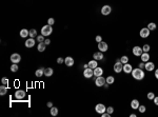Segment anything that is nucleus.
Masks as SVG:
<instances>
[{
    "mask_svg": "<svg viewBox=\"0 0 158 117\" xmlns=\"http://www.w3.org/2000/svg\"><path fill=\"white\" fill-rule=\"evenodd\" d=\"M153 100H154V103H155L156 106H158V96H155Z\"/></svg>",
    "mask_w": 158,
    "mask_h": 117,
    "instance_id": "37998d69",
    "label": "nucleus"
},
{
    "mask_svg": "<svg viewBox=\"0 0 158 117\" xmlns=\"http://www.w3.org/2000/svg\"><path fill=\"white\" fill-rule=\"evenodd\" d=\"M93 58H94L95 60H97V61H98V60H102L103 59V53L100 51L96 52V53L93 54Z\"/></svg>",
    "mask_w": 158,
    "mask_h": 117,
    "instance_id": "f3484780",
    "label": "nucleus"
},
{
    "mask_svg": "<svg viewBox=\"0 0 158 117\" xmlns=\"http://www.w3.org/2000/svg\"><path fill=\"white\" fill-rule=\"evenodd\" d=\"M139 106H140V103H139V101L137 99H133L132 101H131V108H132L133 110H137V109L139 108Z\"/></svg>",
    "mask_w": 158,
    "mask_h": 117,
    "instance_id": "aec40b11",
    "label": "nucleus"
},
{
    "mask_svg": "<svg viewBox=\"0 0 158 117\" xmlns=\"http://www.w3.org/2000/svg\"><path fill=\"white\" fill-rule=\"evenodd\" d=\"M105 80H107V83H109V84H112V83L115 82V78H114V76H107V78H105Z\"/></svg>",
    "mask_w": 158,
    "mask_h": 117,
    "instance_id": "c85d7f7f",
    "label": "nucleus"
},
{
    "mask_svg": "<svg viewBox=\"0 0 158 117\" xmlns=\"http://www.w3.org/2000/svg\"><path fill=\"white\" fill-rule=\"evenodd\" d=\"M46 106L51 109V108H52V106H53V102H52V101H48V103H46Z\"/></svg>",
    "mask_w": 158,
    "mask_h": 117,
    "instance_id": "a18cd8bd",
    "label": "nucleus"
},
{
    "mask_svg": "<svg viewBox=\"0 0 158 117\" xmlns=\"http://www.w3.org/2000/svg\"><path fill=\"white\" fill-rule=\"evenodd\" d=\"M95 111H96L98 114H102L103 112H105L107 111V108H105V106L104 104H102V103H98V104H96V106H95Z\"/></svg>",
    "mask_w": 158,
    "mask_h": 117,
    "instance_id": "0eeeda50",
    "label": "nucleus"
},
{
    "mask_svg": "<svg viewBox=\"0 0 158 117\" xmlns=\"http://www.w3.org/2000/svg\"><path fill=\"white\" fill-rule=\"evenodd\" d=\"M155 78L158 79V69L157 70H155Z\"/></svg>",
    "mask_w": 158,
    "mask_h": 117,
    "instance_id": "de8ad7c7",
    "label": "nucleus"
},
{
    "mask_svg": "<svg viewBox=\"0 0 158 117\" xmlns=\"http://www.w3.org/2000/svg\"><path fill=\"white\" fill-rule=\"evenodd\" d=\"M130 116H131V117H136V114H131Z\"/></svg>",
    "mask_w": 158,
    "mask_h": 117,
    "instance_id": "3c124183",
    "label": "nucleus"
},
{
    "mask_svg": "<svg viewBox=\"0 0 158 117\" xmlns=\"http://www.w3.org/2000/svg\"><path fill=\"white\" fill-rule=\"evenodd\" d=\"M103 87H104V88H105V89H107V88H109V83H105V84H104V85H103Z\"/></svg>",
    "mask_w": 158,
    "mask_h": 117,
    "instance_id": "09e8293b",
    "label": "nucleus"
},
{
    "mask_svg": "<svg viewBox=\"0 0 158 117\" xmlns=\"http://www.w3.org/2000/svg\"><path fill=\"white\" fill-rule=\"evenodd\" d=\"M50 112H51V115H52V116H57L59 111H58V109H57V108L52 106V108H51V110H50Z\"/></svg>",
    "mask_w": 158,
    "mask_h": 117,
    "instance_id": "bb28decb",
    "label": "nucleus"
},
{
    "mask_svg": "<svg viewBox=\"0 0 158 117\" xmlns=\"http://www.w3.org/2000/svg\"><path fill=\"white\" fill-rule=\"evenodd\" d=\"M29 36L31 37V38L37 37V31H36L35 29H32V30H29Z\"/></svg>",
    "mask_w": 158,
    "mask_h": 117,
    "instance_id": "c756f323",
    "label": "nucleus"
},
{
    "mask_svg": "<svg viewBox=\"0 0 158 117\" xmlns=\"http://www.w3.org/2000/svg\"><path fill=\"white\" fill-rule=\"evenodd\" d=\"M144 66H145V63H144V62H140V63L138 64V68L143 69V68H144Z\"/></svg>",
    "mask_w": 158,
    "mask_h": 117,
    "instance_id": "c03bdc74",
    "label": "nucleus"
},
{
    "mask_svg": "<svg viewBox=\"0 0 158 117\" xmlns=\"http://www.w3.org/2000/svg\"><path fill=\"white\" fill-rule=\"evenodd\" d=\"M83 68H84V69L88 68V63H85V64H84V66H83Z\"/></svg>",
    "mask_w": 158,
    "mask_h": 117,
    "instance_id": "8fccbe9b",
    "label": "nucleus"
},
{
    "mask_svg": "<svg viewBox=\"0 0 158 117\" xmlns=\"http://www.w3.org/2000/svg\"><path fill=\"white\" fill-rule=\"evenodd\" d=\"M107 113H110V114L112 115V113L114 112V108H113V106H107Z\"/></svg>",
    "mask_w": 158,
    "mask_h": 117,
    "instance_id": "58836bf2",
    "label": "nucleus"
},
{
    "mask_svg": "<svg viewBox=\"0 0 158 117\" xmlns=\"http://www.w3.org/2000/svg\"><path fill=\"white\" fill-rule=\"evenodd\" d=\"M132 52H133V54H134L135 56L139 57V56L142 55L143 50H142V48H140V47H138V45H136V47L133 48V51H132Z\"/></svg>",
    "mask_w": 158,
    "mask_h": 117,
    "instance_id": "9b49d317",
    "label": "nucleus"
},
{
    "mask_svg": "<svg viewBox=\"0 0 158 117\" xmlns=\"http://www.w3.org/2000/svg\"><path fill=\"white\" fill-rule=\"evenodd\" d=\"M88 68L93 69V70H94L95 68H97V66H98V63H97V60H95V59L91 60V61L88 62Z\"/></svg>",
    "mask_w": 158,
    "mask_h": 117,
    "instance_id": "5701e85b",
    "label": "nucleus"
},
{
    "mask_svg": "<svg viewBox=\"0 0 158 117\" xmlns=\"http://www.w3.org/2000/svg\"><path fill=\"white\" fill-rule=\"evenodd\" d=\"M114 71H115L116 73H120L123 71V63L120 61V59L116 60L115 64H114Z\"/></svg>",
    "mask_w": 158,
    "mask_h": 117,
    "instance_id": "7ed1b4c3",
    "label": "nucleus"
},
{
    "mask_svg": "<svg viewBox=\"0 0 158 117\" xmlns=\"http://www.w3.org/2000/svg\"><path fill=\"white\" fill-rule=\"evenodd\" d=\"M120 61H121L123 64L128 63V62H129V57H128V56H122V57L120 58Z\"/></svg>",
    "mask_w": 158,
    "mask_h": 117,
    "instance_id": "473e14b6",
    "label": "nucleus"
},
{
    "mask_svg": "<svg viewBox=\"0 0 158 117\" xmlns=\"http://www.w3.org/2000/svg\"><path fill=\"white\" fill-rule=\"evenodd\" d=\"M11 71L14 72V73L18 71V66H17V63H13L12 64V66H11Z\"/></svg>",
    "mask_w": 158,
    "mask_h": 117,
    "instance_id": "72a5a7b5",
    "label": "nucleus"
},
{
    "mask_svg": "<svg viewBox=\"0 0 158 117\" xmlns=\"http://www.w3.org/2000/svg\"><path fill=\"white\" fill-rule=\"evenodd\" d=\"M105 83H107V80H105L104 77L99 76V77H96V78H95V84H96L97 87H103Z\"/></svg>",
    "mask_w": 158,
    "mask_h": 117,
    "instance_id": "20e7f679",
    "label": "nucleus"
},
{
    "mask_svg": "<svg viewBox=\"0 0 158 117\" xmlns=\"http://www.w3.org/2000/svg\"><path fill=\"white\" fill-rule=\"evenodd\" d=\"M35 43H36V41H35V39L34 38H31V37H29V39H27L26 41H25V47L26 48H33L34 45H35Z\"/></svg>",
    "mask_w": 158,
    "mask_h": 117,
    "instance_id": "dca6fc26",
    "label": "nucleus"
},
{
    "mask_svg": "<svg viewBox=\"0 0 158 117\" xmlns=\"http://www.w3.org/2000/svg\"><path fill=\"white\" fill-rule=\"evenodd\" d=\"M54 23H55V19H54V18H48V24L53 26Z\"/></svg>",
    "mask_w": 158,
    "mask_h": 117,
    "instance_id": "4c0bfd02",
    "label": "nucleus"
},
{
    "mask_svg": "<svg viewBox=\"0 0 158 117\" xmlns=\"http://www.w3.org/2000/svg\"><path fill=\"white\" fill-rule=\"evenodd\" d=\"M44 70H45L44 68H39V69H38V70L35 72L36 77H41V76H43V75H44Z\"/></svg>",
    "mask_w": 158,
    "mask_h": 117,
    "instance_id": "4be33fe9",
    "label": "nucleus"
},
{
    "mask_svg": "<svg viewBox=\"0 0 158 117\" xmlns=\"http://www.w3.org/2000/svg\"><path fill=\"white\" fill-rule=\"evenodd\" d=\"M53 73H54V70H53L52 68H46L45 70H44V76L51 77L53 75Z\"/></svg>",
    "mask_w": 158,
    "mask_h": 117,
    "instance_id": "412c9836",
    "label": "nucleus"
},
{
    "mask_svg": "<svg viewBox=\"0 0 158 117\" xmlns=\"http://www.w3.org/2000/svg\"><path fill=\"white\" fill-rule=\"evenodd\" d=\"M132 71H133V66H131L129 62L123 64V72L125 73V74H130V73H132Z\"/></svg>",
    "mask_w": 158,
    "mask_h": 117,
    "instance_id": "2eb2a0df",
    "label": "nucleus"
},
{
    "mask_svg": "<svg viewBox=\"0 0 158 117\" xmlns=\"http://www.w3.org/2000/svg\"><path fill=\"white\" fill-rule=\"evenodd\" d=\"M1 82H2V84L7 85V83H8V79L6 78V77H3V78L1 79Z\"/></svg>",
    "mask_w": 158,
    "mask_h": 117,
    "instance_id": "e433bc0d",
    "label": "nucleus"
},
{
    "mask_svg": "<svg viewBox=\"0 0 158 117\" xmlns=\"http://www.w3.org/2000/svg\"><path fill=\"white\" fill-rule=\"evenodd\" d=\"M147 99L153 100L154 97H155V94H154L153 92H149V93H147Z\"/></svg>",
    "mask_w": 158,
    "mask_h": 117,
    "instance_id": "f704fd0d",
    "label": "nucleus"
},
{
    "mask_svg": "<svg viewBox=\"0 0 158 117\" xmlns=\"http://www.w3.org/2000/svg\"><path fill=\"white\" fill-rule=\"evenodd\" d=\"M142 50L143 52H147V53H149V51L151 50V47H150V44H147V43H145V44H143L142 47Z\"/></svg>",
    "mask_w": 158,
    "mask_h": 117,
    "instance_id": "7c9ffc66",
    "label": "nucleus"
},
{
    "mask_svg": "<svg viewBox=\"0 0 158 117\" xmlns=\"http://www.w3.org/2000/svg\"><path fill=\"white\" fill-rule=\"evenodd\" d=\"M50 43H51V40H50V39H45V40H44V44H45V45L50 44Z\"/></svg>",
    "mask_w": 158,
    "mask_h": 117,
    "instance_id": "49530a36",
    "label": "nucleus"
},
{
    "mask_svg": "<svg viewBox=\"0 0 158 117\" xmlns=\"http://www.w3.org/2000/svg\"><path fill=\"white\" fill-rule=\"evenodd\" d=\"M95 40H96V42H100V41H102V37L101 36H96Z\"/></svg>",
    "mask_w": 158,
    "mask_h": 117,
    "instance_id": "79ce46f5",
    "label": "nucleus"
},
{
    "mask_svg": "<svg viewBox=\"0 0 158 117\" xmlns=\"http://www.w3.org/2000/svg\"><path fill=\"white\" fill-rule=\"evenodd\" d=\"M150 32H151V31H150L147 28H143V29H141L140 30L139 35H140L141 38H147V37L150 36Z\"/></svg>",
    "mask_w": 158,
    "mask_h": 117,
    "instance_id": "1a4fd4ad",
    "label": "nucleus"
},
{
    "mask_svg": "<svg viewBox=\"0 0 158 117\" xmlns=\"http://www.w3.org/2000/svg\"><path fill=\"white\" fill-rule=\"evenodd\" d=\"M52 33H53V28H52V26H50V24H46V26H42V29H41V35H43L44 37L50 36Z\"/></svg>",
    "mask_w": 158,
    "mask_h": 117,
    "instance_id": "f03ea898",
    "label": "nucleus"
},
{
    "mask_svg": "<svg viewBox=\"0 0 158 117\" xmlns=\"http://www.w3.org/2000/svg\"><path fill=\"white\" fill-rule=\"evenodd\" d=\"M140 57H141V61L144 62V63L147 61H150V54L147 53V52H143L142 55H141Z\"/></svg>",
    "mask_w": 158,
    "mask_h": 117,
    "instance_id": "a211bd4d",
    "label": "nucleus"
},
{
    "mask_svg": "<svg viewBox=\"0 0 158 117\" xmlns=\"http://www.w3.org/2000/svg\"><path fill=\"white\" fill-rule=\"evenodd\" d=\"M63 62H64V59H63V58H61V57L57 58V63L58 64H61V63H63Z\"/></svg>",
    "mask_w": 158,
    "mask_h": 117,
    "instance_id": "ea45409f",
    "label": "nucleus"
},
{
    "mask_svg": "<svg viewBox=\"0 0 158 117\" xmlns=\"http://www.w3.org/2000/svg\"><path fill=\"white\" fill-rule=\"evenodd\" d=\"M147 28L149 29L150 31H155V30H156V28H157V26H156L155 22H150V23L147 24Z\"/></svg>",
    "mask_w": 158,
    "mask_h": 117,
    "instance_id": "cd10ccee",
    "label": "nucleus"
},
{
    "mask_svg": "<svg viewBox=\"0 0 158 117\" xmlns=\"http://www.w3.org/2000/svg\"><path fill=\"white\" fill-rule=\"evenodd\" d=\"M98 50L100 52H102V53H104V52H107L109 50V45L104 41H100V42H98Z\"/></svg>",
    "mask_w": 158,
    "mask_h": 117,
    "instance_id": "39448f33",
    "label": "nucleus"
},
{
    "mask_svg": "<svg viewBox=\"0 0 158 117\" xmlns=\"http://www.w3.org/2000/svg\"><path fill=\"white\" fill-rule=\"evenodd\" d=\"M6 92H7V87H6V85H4V84H2L1 87H0V95H1V96L5 95Z\"/></svg>",
    "mask_w": 158,
    "mask_h": 117,
    "instance_id": "393cba45",
    "label": "nucleus"
},
{
    "mask_svg": "<svg viewBox=\"0 0 158 117\" xmlns=\"http://www.w3.org/2000/svg\"><path fill=\"white\" fill-rule=\"evenodd\" d=\"M29 31L25 30V29L20 31V37H22V38H26V37L29 36Z\"/></svg>",
    "mask_w": 158,
    "mask_h": 117,
    "instance_id": "b1692460",
    "label": "nucleus"
},
{
    "mask_svg": "<svg viewBox=\"0 0 158 117\" xmlns=\"http://www.w3.org/2000/svg\"><path fill=\"white\" fill-rule=\"evenodd\" d=\"M144 69H145L147 71H149V72H151V71H154V69H155V64H154V62L147 61V62H145Z\"/></svg>",
    "mask_w": 158,
    "mask_h": 117,
    "instance_id": "4468645a",
    "label": "nucleus"
},
{
    "mask_svg": "<svg viewBox=\"0 0 158 117\" xmlns=\"http://www.w3.org/2000/svg\"><path fill=\"white\" fill-rule=\"evenodd\" d=\"M102 74H103V70H102V68H95L94 69V76H96V77H99V76H102Z\"/></svg>",
    "mask_w": 158,
    "mask_h": 117,
    "instance_id": "6ab92c4d",
    "label": "nucleus"
},
{
    "mask_svg": "<svg viewBox=\"0 0 158 117\" xmlns=\"http://www.w3.org/2000/svg\"><path fill=\"white\" fill-rule=\"evenodd\" d=\"M132 76L134 79H136V80H142L143 78H144V72H143L142 69L140 68H136V69H133L132 71Z\"/></svg>",
    "mask_w": 158,
    "mask_h": 117,
    "instance_id": "f257e3e1",
    "label": "nucleus"
},
{
    "mask_svg": "<svg viewBox=\"0 0 158 117\" xmlns=\"http://www.w3.org/2000/svg\"><path fill=\"white\" fill-rule=\"evenodd\" d=\"M101 116H102V117H110V116H111V114H110V113H107V111H105V112H103L102 114H101Z\"/></svg>",
    "mask_w": 158,
    "mask_h": 117,
    "instance_id": "a19ab883",
    "label": "nucleus"
},
{
    "mask_svg": "<svg viewBox=\"0 0 158 117\" xmlns=\"http://www.w3.org/2000/svg\"><path fill=\"white\" fill-rule=\"evenodd\" d=\"M111 12H112V7H110V5H103V7H101V14H102L103 16L110 15Z\"/></svg>",
    "mask_w": 158,
    "mask_h": 117,
    "instance_id": "6e6552de",
    "label": "nucleus"
},
{
    "mask_svg": "<svg viewBox=\"0 0 158 117\" xmlns=\"http://www.w3.org/2000/svg\"><path fill=\"white\" fill-rule=\"evenodd\" d=\"M20 60H21V56L19 55V54L14 53L11 55V61H12L13 63H19Z\"/></svg>",
    "mask_w": 158,
    "mask_h": 117,
    "instance_id": "f8f14e48",
    "label": "nucleus"
},
{
    "mask_svg": "<svg viewBox=\"0 0 158 117\" xmlns=\"http://www.w3.org/2000/svg\"><path fill=\"white\" fill-rule=\"evenodd\" d=\"M45 47L46 45L44 44V42H40L39 44H38V47H37V50L39 52H44L45 51Z\"/></svg>",
    "mask_w": 158,
    "mask_h": 117,
    "instance_id": "a878e982",
    "label": "nucleus"
},
{
    "mask_svg": "<svg viewBox=\"0 0 158 117\" xmlns=\"http://www.w3.org/2000/svg\"><path fill=\"white\" fill-rule=\"evenodd\" d=\"M83 76L85 77V78H91V77H93V76H94V70H93V69H91V68L84 69Z\"/></svg>",
    "mask_w": 158,
    "mask_h": 117,
    "instance_id": "423d86ee",
    "label": "nucleus"
},
{
    "mask_svg": "<svg viewBox=\"0 0 158 117\" xmlns=\"http://www.w3.org/2000/svg\"><path fill=\"white\" fill-rule=\"evenodd\" d=\"M25 97V92L23 91V90H17L16 92H15V98L18 100L20 99H23V98Z\"/></svg>",
    "mask_w": 158,
    "mask_h": 117,
    "instance_id": "9d476101",
    "label": "nucleus"
},
{
    "mask_svg": "<svg viewBox=\"0 0 158 117\" xmlns=\"http://www.w3.org/2000/svg\"><path fill=\"white\" fill-rule=\"evenodd\" d=\"M36 39H37V41L38 42H44V40H45V39H44V36L43 35H38L37 37H36Z\"/></svg>",
    "mask_w": 158,
    "mask_h": 117,
    "instance_id": "2f4dec72",
    "label": "nucleus"
},
{
    "mask_svg": "<svg viewBox=\"0 0 158 117\" xmlns=\"http://www.w3.org/2000/svg\"><path fill=\"white\" fill-rule=\"evenodd\" d=\"M145 110H147V108H145V106H139V108H138V111L140 113H144L145 112Z\"/></svg>",
    "mask_w": 158,
    "mask_h": 117,
    "instance_id": "c9c22d12",
    "label": "nucleus"
},
{
    "mask_svg": "<svg viewBox=\"0 0 158 117\" xmlns=\"http://www.w3.org/2000/svg\"><path fill=\"white\" fill-rule=\"evenodd\" d=\"M64 63H65V66H73L74 63H75V61H74V58L71 57V56H69V57H65Z\"/></svg>",
    "mask_w": 158,
    "mask_h": 117,
    "instance_id": "ddd939ff",
    "label": "nucleus"
}]
</instances>
